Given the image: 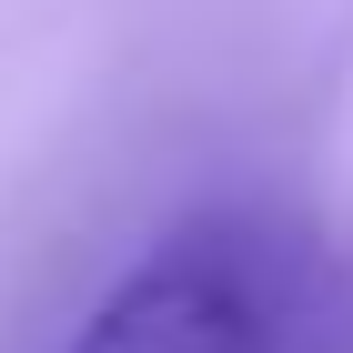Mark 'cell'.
Returning a JSON list of instances; mask_svg holds the SVG:
<instances>
[{"label":"cell","mask_w":353,"mask_h":353,"mask_svg":"<svg viewBox=\"0 0 353 353\" xmlns=\"http://www.w3.org/2000/svg\"><path fill=\"white\" fill-rule=\"evenodd\" d=\"M61 353H353V243L293 202H212L111 272Z\"/></svg>","instance_id":"6da1fadb"}]
</instances>
